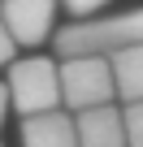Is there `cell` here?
<instances>
[{
	"label": "cell",
	"mask_w": 143,
	"mask_h": 147,
	"mask_svg": "<svg viewBox=\"0 0 143 147\" xmlns=\"http://www.w3.org/2000/svg\"><path fill=\"white\" fill-rule=\"evenodd\" d=\"M52 43L61 56H83V52L108 56L117 48H134V43H143V5L126 9V13H96L83 22H69L52 35Z\"/></svg>",
	"instance_id": "1"
},
{
	"label": "cell",
	"mask_w": 143,
	"mask_h": 147,
	"mask_svg": "<svg viewBox=\"0 0 143 147\" xmlns=\"http://www.w3.org/2000/svg\"><path fill=\"white\" fill-rule=\"evenodd\" d=\"M5 91L9 108L18 117H35L48 108H61V78L52 56H22L5 65Z\"/></svg>",
	"instance_id": "2"
},
{
	"label": "cell",
	"mask_w": 143,
	"mask_h": 147,
	"mask_svg": "<svg viewBox=\"0 0 143 147\" xmlns=\"http://www.w3.org/2000/svg\"><path fill=\"white\" fill-rule=\"evenodd\" d=\"M56 78H61V108L78 113V108H96L117 100L113 95V74H108V56L83 52V56H61L56 61Z\"/></svg>",
	"instance_id": "3"
},
{
	"label": "cell",
	"mask_w": 143,
	"mask_h": 147,
	"mask_svg": "<svg viewBox=\"0 0 143 147\" xmlns=\"http://www.w3.org/2000/svg\"><path fill=\"white\" fill-rule=\"evenodd\" d=\"M56 0H0V22L18 48H39L56 35Z\"/></svg>",
	"instance_id": "4"
},
{
	"label": "cell",
	"mask_w": 143,
	"mask_h": 147,
	"mask_svg": "<svg viewBox=\"0 0 143 147\" xmlns=\"http://www.w3.org/2000/svg\"><path fill=\"white\" fill-rule=\"evenodd\" d=\"M74 117V138L78 147H126V125H121V104H96V108H78Z\"/></svg>",
	"instance_id": "5"
},
{
	"label": "cell",
	"mask_w": 143,
	"mask_h": 147,
	"mask_svg": "<svg viewBox=\"0 0 143 147\" xmlns=\"http://www.w3.org/2000/svg\"><path fill=\"white\" fill-rule=\"evenodd\" d=\"M22 147H78L74 117L65 108H48V113L22 117Z\"/></svg>",
	"instance_id": "6"
},
{
	"label": "cell",
	"mask_w": 143,
	"mask_h": 147,
	"mask_svg": "<svg viewBox=\"0 0 143 147\" xmlns=\"http://www.w3.org/2000/svg\"><path fill=\"white\" fill-rule=\"evenodd\" d=\"M108 74H113V95H121V104L143 100V43L108 52Z\"/></svg>",
	"instance_id": "7"
},
{
	"label": "cell",
	"mask_w": 143,
	"mask_h": 147,
	"mask_svg": "<svg viewBox=\"0 0 143 147\" xmlns=\"http://www.w3.org/2000/svg\"><path fill=\"white\" fill-rule=\"evenodd\" d=\"M121 125H126V147H143V100L121 104Z\"/></svg>",
	"instance_id": "8"
},
{
	"label": "cell",
	"mask_w": 143,
	"mask_h": 147,
	"mask_svg": "<svg viewBox=\"0 0 143 147\" xmlns=\"http://www.w3.org/2000/svg\"><path fill=\"white\" fill-rule=\"evenodd\" d=\"M56 5L74 18V22H83V18H96V13H108V5L113 0H56Z\"/></svg>",
	"instance_id": "9"
},
{
	"label": "cell",
	"mask_w": 143,
	"mask_h": 147,
	"mask_svg": "<svg viewBox=\"0 0 143 147\" xmlns=\"http://www.w3.org/2000/svg\"><path fill=\"white\" fill-rule=\"evenodd\" d=\"M9 61H18V43L9 39V30H5V22H0V69H5Z\"/></svg>",
	"instance_id": "10"
},
{
	"label": "cell",
	"mask_w": 143,
	"mask_h": 147,
	"mask_svg": "<svg viewBox=\"0 0 143 147\" xmlns=\"http://www.w3.org/2000/svg\"><path fill=\"white\" fill-rule=\"evenodd\" d=\"M9 121V91H5V82H0V125Z\"/></svg>",
	"instance_id": "11"
}]
</instances>
